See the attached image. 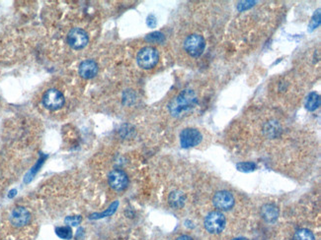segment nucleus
Listing matches in <instances>:
<instances>
[{"instance_id": "20e7f679", "label": "nucleus", "mask_w": 321, "mask_h": 240, "mask_svg": "<svg viewBox=\"0 0 321 240\" xmlns=\"http://www.w3.org/2000/svg\"><path fill=\"white\" fill-rule=\"evenodd\" d=\"M184 48L190 56L199 57L205 51L206 40L201 35H198V34L190 35L184 41Z\"/></svg>"}, {"instance_id": "9b49d317", "label": "nucleus", "mask_w": 321, "mask_h": 240, "mask_svg": "<svg viewBox=\"0 0 321 240\" xmlns=\"http://www.w3.org/2000/svg\"><path fill=\"white\" fill-rule=\"evenodd\" d=\"M78 71H79V75L82 78L91 79L97 75V73L99 71V67H98V64L96 63V61H94L92 59H86L80 63Z\"/></svg>"}, {"instance_id": "39448f33", "label": "nucleus", "mask_w": 321, "mask_h": 240, "mask_svg": "<svg viewBox=\"0 0 321 240\" xmlns=\"http://www.w3.org/2000/svg\"><path fill=\"white\" fill-rule=\"evenodd\" d=\"M65 99L63 95L56 89H49L44 94L43 104L47 110L56 111L63 107Z\"/></svg>"}, {"instance_id": "4be33fe9", "label": "nucleus", "mask_w": 321, "mask_h": 240, "mask_svg": "<svg viewBox=\"0 0 321 240\" xmlns=\"http://www.w3.org/2000/svg\"><path fill=\"white\" fill-rule=\"evenodd\" d=\"M256 4V1H240L237 3V10L239 12H244L250 8H252Z\"/></svg>"}, {"instance_id": "1a4fd4ad", "label": "nucleus", "mask_w": 321, "mask_h": 240, "mask_svg": "<svg viewBox=\"0 0 321 240\" xmlns=\"http://www.w3.org/2000/svg\"><path fill=\"white\" fill-rule=\"evenodd\" d=\"M10 223L15 228H23L27 226L31 221L30 212L23 207L15 208L10 214Z\"/></svg>"}, {"instance_id": "6e6552de", "label": "nucleus", "mask_w": 321, "mask_h": 240, "mask_svg": "<svg viewBox=\"0 0 321 240\" xmlns=\"http://www.w3.org/2000/svg\"><path fill=\"white\" fill-rule=\"evenodd\" d=\"M108 182L111 188L116 191H123L129 185V177L127 173L121 169H114L109 173Z\"/></svg>"}, {"instance_id": "b1692460", "label": "nucleus", "mask_w": 321, "mask_h": 240, "mask_svg": "<svg viewBox=\"0 0 321 240\" xmlns=\"http://www.w3.org/2000/svg\"><path fill=\"white\" fill-rule=\"evenodd\" d=\"M146 24L150 28H154L156 26V18L153 15H149L146 19Z\"/></svg>"}, {"instance_id": "f03ea898", "label": "nucleus", "mask_w": 321, "mask_h": 240, "mask_svg": "<svg viewBox=\"0 0 321 240\" xmlns=\"http://www.w3.org/2000/svg\"><path fill=\"white\" fill-rule=\"evenodd\" d=\"M227 225V220L223 213L219 211H214L209 213L204 221L205 229L211 235L221 234Z\"/></svg>"}, {"instance_id": "2eb2a0df", "label": "nucleus", "mask_w": 321, "mask_h": 240, "mask_svg": "<svg viewBox=\"0 0 321 240\" xmlns=\"http://www.w3.org/2000/svg\"><path fill=\"white\" fill-rule=\"evenodd\" d=\"M281 131H282V128H281L280 124L274 120L267 122L264 127V133L266 134L267 137H269L271 139L277 138L281 134Z\"/></svg>"}, {"instance_id": "412c9836", "label": "nucleus", "mask_w": 321, "mask_h": 240, "mask_svg": "<svg viewBox=\"0 0 321 240\" xmlns=\"http://www.w3.org/2000/svg\"><path fill=\"white\" fill-rule=\"evenodd\" d=\"M145 40L149 42H155V43H161L165 40V36L161 32H153L148 34L145 37Z\"/></svg>"}, {"instance_id": "ddd939ff", "label": "nucleus", "mask_w": 321, "mask_h": 240, "mask_svg": "<svg viewBox=\"0 0 321 240\" xmlns=\"http://www.w3.org/2000/svg\"><path fill=\"white\" fill-rule=\"evenodd\" d=\"M321 104V96L317 92H311L305 100V107L309 112H316L320 109Z\"/></svg>"}, {"instance_id": "dca6fc26", "label": "nucleus", "mask_w": 321, "mask_h": 240, "mask_svg": "<svg viewBox=\"0 0 321 240\" xmlns=\"http://www.w3.org/2000/svg\"><path fill=\"white\" fill-rule=\"evenodd\" d=\"M294 240H316L314 234L308 229L298 230L294 236Z\"/></svg>"}, {"instance_id": "6ab92c4d", "label": "nucleus", "mask_w": 321, "mask_h": 240, "mask_svg": "<svg viewBox=\"0 0 321 240\" xmlns=\"http://www.w3.org/2000/svg\"><path fill=\"white\" fill-rule=\"evenodd\" d=\"M321 9H318V11H316V13L314 14L312 21L310 23L309 32H314L316 29H318L320 27L321 22Z\"/></svg>"}, {"instance_id": "a878e982", "label": "nucleus", "mask_w": 321, "mask_h": 240, "mask_svg": "<svg viewBox=\"0 0 321 240\" xmlns=\"http://www.w3.org/2000/svg\"><path fill=\"white\" fill-rule=\"evenodd\" d=\"M246 240V239H235V240Z\"/></svg>"}, {"instance_id": "5701e85b", "label": "nucleus", "mask_w": 321, "mask_h": 240, "mask_svg": "<svg viewBox=\"0 0 321 240\" xmlns=\"http://www.w3.org/2000/svg\"><path fill=\"white\" fill-rule=\"evenodd\" d=\"M82 221V218L80 216H69V217H66L65 219V224L68 226H72V227H75V226H78Z\"/></svg>"}, {"instance_id": "a211bd4d", "label": "nucleus", "mask_w": 321, "mask_h": 240, "mask_svg": "<svg viewBox=\"0 0 321 240\" xmlns=\"http://www.w3.org/2000/svg\"><path fill=\"white\" fill-rule=\"evenodd\" d=\"M118 205H119V203L118 202H115V203H113L105 212H103V213H101V214H94V215H92L91 217H90V219H102V218H106V217H110V216H112L115 212H116V210H117V208H118Z\"/></svg>"}, {"instance_id": "423d86ee", "label": "nucleus", "mask_w": 321, "mask_h": 240, "mask_svg": "<svg viewBox=\"0 0 321 240\" xmlns=\"http://www.w3.org/2000/svg\"><path fill=\"white\" fill-rule=\"evenodd\" d=\"M203 140L202 133L196 128H186L180 134V144L184 149L198 146Z\"/></svg>"}, {"instance_id": "9d476101", "label": "nucleus", "mask_w": 321, "mask_h": 240, "mask_svg": "<svg viewBox=\"0 0 321 240\" xmlns=\"http://www.w3.org/2000/svg\"><path fill=\"white\" fill-rule=\"evenodd\" d=\"M214 206L220 211H229L233 208L235 200L233 195L226 190L219 191L214 195L213 198Z\"/></svg>"}, {"instance_id": "7ed1b4c3", "label": "nucleus", "mask_w": 321, "mask_h": 240, "mask_svg": "<svg viewBox=\"0 0 321 240\" xmlns=\"http://www.w3.org/2000/svg\"><path fill=\"white\" fill-rule=\"evenodd\" d=\"M159 60V53L156 48L151 46H145L138 51L137 61L138 66L142 69L153 68Z\"/></svg>"}, {"instance_id": "f8f14e48", "label": "nucleus", "mask_w": 321, "mask_h": 240, "mask_svg": "<svg viewBox=\"0 0 321 240\" xmlns=\"http://www.w3.org/2000/svg\"><path fill=\"white\" fill-rule=\"evenodd\" d=\"M280 212L278 207L274 204H265L261 208V217L262 219L269 224H274L279 218Z\"/></svg>"}, {"instance_id": "f3484780", "label": "nucleus", "mask_w": 321, "mask_h": 240, "mask_svg": "<svg viewBox=\"0 0 321 240\" xmlns=\"http://www.w3.org/2000/svg\"><path fill=\"white\" fill-rule=\"evenodd\" d=\"M55 234L61 240H71V238H72V231H71L70 227H68V226L56 228Z\"/></svg>"}, {"instance_id": "f257e3e1", "label": "nucleus", "mask_w": 321, "mask_h": 240, "mask_svg": "<svg viewBox=\"0 0 321 240\" xmlns=\"http://www.w3.org/2000/svg\"><path fill=\"white\" fill-rule=\"evenodd\" d=\"M198 102L199 99L195 91L186 89L170 102L168 110L172 117L180 118L184 114L192 111L198 105Z\"/></svg>"}, {"instance_id": "393cba45", "label": "nucleus", "mask_w": 321, "mask_h": 240, "mask_svg": "<svg viewBox=\"0 0 321 240\" xmlns=\"http://www.w3.org/2000/svg\"><path fill=\"white\" fill-rule=\"evenodd\" d=\"M176 240H194L192 238H190V237H188V236H181V237H179L178 239Z\"/></svg>"}, {"instance_id": "0eeeda50", "label": "nucleus", "mask_w": 321, "mask_h": 240, "mask_svg": "<svg viewBox=\"0 0 321 240\" xmlns=\"http://www.w3.org/2000/svg\"><path fill=\"white\" fill-rule=\"evenodd\" d=\"M88 35L87 33L80 28H73L67 36V42L69 46L73 49H82L88 43Z\"/></svg>"}, {"instance_id": "4468645a", "label": "nucleus", "mask_w": 321, "mask_h": 240, "mask_svg": "<svg viewBox=\"0 0 321 240\" xmlns=\"http://www.w3.org/2000/svg\"><path fill=\"white\" fill-rule=\"evenodd\" d=\"M168 203L174 209H181L186 203V196L182 191H172L168 196Z\"/></svg>"}, {"instance_id": "aec40b11", "label": "nucleus", "mask_w": 321, "mask_h": 240, "mask_svg": "<svg viewBox=\"0 0 321 240\" xmlns=\"http://www.w3.org/2000/svg\"><path fill=\"white\" fill-rule=\"evenodd\" d=\"M237 169L241 172H251L254 171L257 167V165L254 162L251 161H245V162H239L236 165Z\"/></svg>"}]
</instances>
